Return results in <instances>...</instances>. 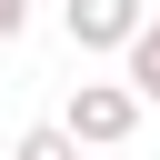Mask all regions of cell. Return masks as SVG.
<instances>
[{"label": "cell", "instance_id": "cell-5", "mask_svg": "<svg viewBox=\"0 0 160 160\" xmlns=\"http://www.w3.org/2000/svg\"><path fill=\"white\" fill-rule=\"evenodd\" d=\"M30 30V0H0V40H20Z\"/></svg>", "mask_w": 160, "mask_h": 160}, {"label": "cell", "instance_id": "cell-4", "mask_svg": "<svg viewBox=\"0 0 160 160\" xmlns=\"http://www.w3.org/2000/svg\"><path fill=\"white\" fill-rule=\"evenodd\" d=\"M120 60H130V100H160V20H150V30H140Z\"/></svg>", "mask_w": 160, "mask_h": 160}, {"label": "cell", "instance_id": "cell-2", "mask_svg": "<svg viewBox=\"0 0 160 160\" xmlns=\"http://www.w3.org/2000/svg\"><path fill=\"white\" fill-rule=\"evenodd\" d=\"M60 30L70 50H130L150 30V0H60Z\"/></svg>", "mask_w": 160, "mask_h": 160}, {"label": "cell", "instance_id": "cell-3", "mask_svg": "<svg viewBox=\"0 0 160 160\" xmlns=\"http://www.w3.org/2000/svg\"><path fill=\"white\" fill-rule=\"evenodd\" d=\"M0 160H80V140H70L60 120H40V130H20V140H10Z\"/></svg>", "mask_w": 160, "mask_h": 160}, {"label": "cell", "instance_id": "cell-1", "mask_svg": "<svg viewBox=\"0 0 160 160\" xmlns=\"http://www.w3.org/2000/svg\"><path fill=\"white\" fill-rule=\"evenodd\" d=\"M60 130H70L80 150H120V140L140 130V100H130V80H70V110H60Z\"/></svg>", "mask_w": 160, "mask_h": 160}]
</instances>
